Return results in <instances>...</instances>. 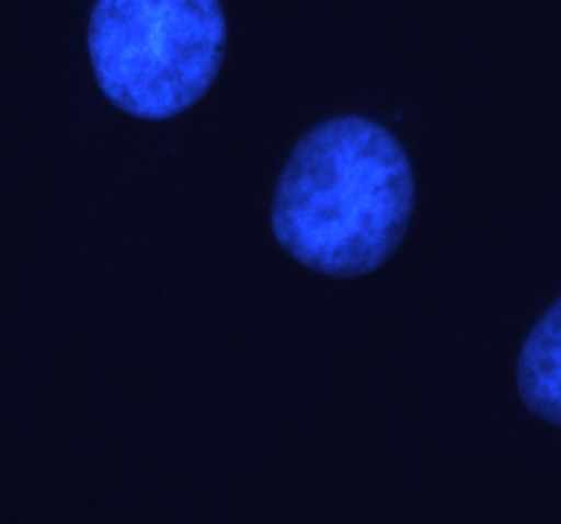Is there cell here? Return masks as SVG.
<instances>
[{"mask_svg": "<svg viewBox=\"0 0 561 524\" xmlns=\"http://www.w3.org/2000/svg\"><path fill=\"white\" fill-rule=\"evenodd\" d=\"M95 81L131 117H176L209 92L222 68L220 0H99L88 33Z\"/></svg>", "mask_w": 561, "mask_h": 524, "instance_id": "7a4b0ae2", "label": "cell"}, {"mask_svg": "<svg viewBox=\"0 0 561 524\" xmlns=\"http://www.w3.org/2000/svg\"><path fill=\"white\" fill-rule=\"evenodd\" d=\"M414 202V173L394 135L368 118H333L290 153L273 197V233L313 272L366 276L401 245Z\"/></svg>", "mask_w": 561, "mask_h": 524, "instance_id": "6da1fadb", "label": "cell"}, {"mask_svg": "<svg viewBox=\"0 0 561 524\" xmlns=\"http://www.w3.org/2000/svg\"><path fill=\"white\" fill-rule=\"evenodd\" d=\"M524 405L546 423L561 428V299L530 329L517 362Z\"/></svg>", "mask_w": 561, "mask_h": 524, "instance_id": "3957f363", "label": "cell"}]
</instances>
